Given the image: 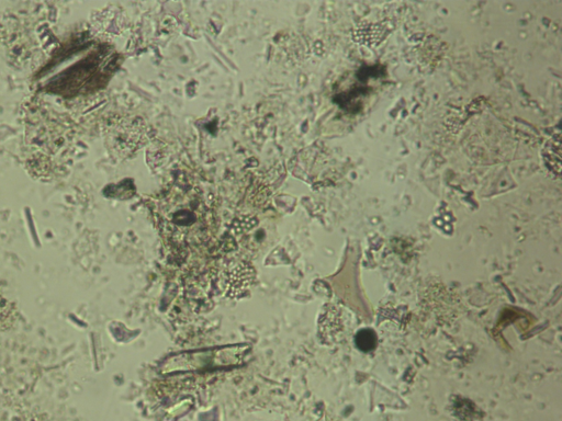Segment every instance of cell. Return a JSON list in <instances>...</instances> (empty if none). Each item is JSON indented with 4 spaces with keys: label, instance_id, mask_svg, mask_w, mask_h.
<instances>
[{
    "label": "cell",
    "instance_id": "cell-1",
    "mask_svg": "<svg viewBox=\"0 0 562 421\" xmlns=\"http://www.w3.org/2000/svg\"><path fill=\"white\" fill-rule=\"evenodd\" d=\"M378 338L373 330L362 329L356 334V345L363 352H370L376 346Z\"/></svg>",
    "mask_w": 562,
    "mask_h": 421
}]
</instances>
